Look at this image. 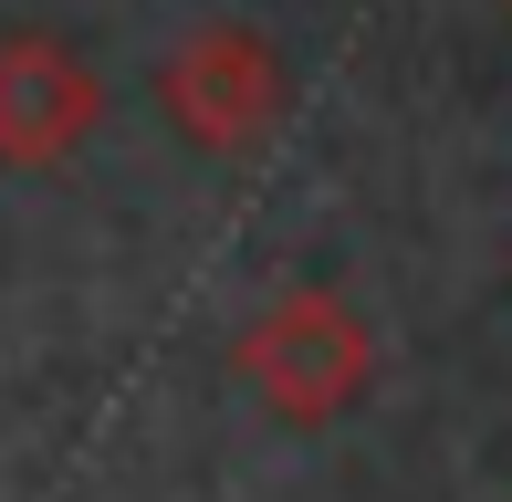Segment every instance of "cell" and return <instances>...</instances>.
<instances>
[{
	"label": "cell",
	"mask_w": 512,
	"mask_h": 502,
	"mask_svg": "<svg viewBox=\"0 0 512 502\" xmlns=\"http://www.w3.org/2000/svg\"><path fill=\"white\" fill-rule=\"evenodd\" d=\"M241 377L251 398L272 408V419L293 429H335L345 408L366 398V377H377V335H366V314L345 304V293H283V304H262L241 325Z\"/></svg>",
	"instance_id": "6da1fadb"
},
{
	"label": "cell",
	"mask_w": 512,
	"mask_h": 502,
	"mask_svg": "<svg viewBox=\"0 0 512 502\" xmlns=\"http://www.w3.org/2000/svg\"><path fill=\"white\" fill-rule=\"evenodd\" d=\"M157 105L168 126L209 157H241L283 126V53H272L251 21H199L168 63H157Z\"/></svg>",
	"instance_id": "7a4b0ae2"
},
{
	"label": "cell",
	"mask_w": 512,
	"mask_h": 502,
	"mask_svg": "<svg viewBox=\"0 0 512 502\" xmlns=\"http://www.w3.org/2000/svg\"><path fill=\"white\" fill-rule=\"evenodd\" d=\"M105 116V74L74 53L63 32H0V168L42 178L95 136Z\"/></svg>",
	"instance_id": "3957f363"
}]
</instances>
